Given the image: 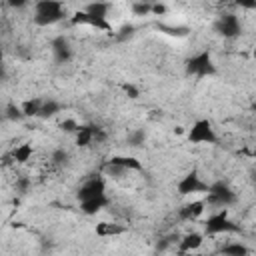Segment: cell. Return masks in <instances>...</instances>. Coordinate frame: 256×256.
<instances>
[{
  "label": "cell",
  "instance_id": "cell-16",
  "mask_svg": "<svg viewBox=\"0 0 256 256\" xmlns=\"http://www.w3.org/2000/svg\"><path fill=\"white\" fill-rule=\"evenodd\" d=\"M128 232V226L120 222H98L96 224V236L100 238H112V236H122Z\"/></svg>",
  "mask_w": 256,
  "mask_h": 256
},
{
  "label": "cell",
  "instance_id": "cell-13",
  "mask_svg": "<svg viewBox=\"0 0 256 256\" xmlns=\"http://www.w3.org/2000/svg\"><path fill=\"white\" fill-rule=\"evenodd\" d=\"M108 204H110L108 194H100V196L82 200V202H80V212H84L86 216H94V214H98L100 210H104Z\"/></svg>",
  "mask_w": 256,
  "mask_h": 256
},
{
  "label": "cell",
  "instance_id": "cell-17",
  "mask_svg": "<svg viewBox=\"0 0 256 256\" xmlns=\"http://www.w3.org/2000/svg\"><path fill=\"white\" fill-rule=\"evenodd\" d=\"M32 154H34V148H32L30 142H22V144H18L10 150V158H12L14 164H26L32 158Z\"/></svg>",
  "mask_w": 256,
  "mask_h": 256
},
{
  "label": "cell",
  "instance_id": "cell-6",
  "mask_svg": "<svg viewBox=\"0 0 256 256\" xmlns=\"http://www.w3.org/2000/svg\"><path fill=\"white\" fill-rule=\"evenodd\" d=\"M210 188V184L200 176V172L196 168H192L190 172H186L178 182H176V192L180 196H192V194H206Z\"/></svg>",
  "mask_w": 256,
  "mask_h": 256
},
{
  "label": "cell",
  "instance_id": "cell-9",
  "mask_svg": "<svg viewBox=\"0 0 256 256\" xmlns=\"http://www.w3.org/2000/svg\"><path fill=\"white\" fill-rule=\"evenodd\" d=\"M70 24L72 26H90V28H96V30H104V32H114L112 24L108 18H98L90 12H86L84 8L82 10H76L72 16H70Z\"/></svg>",
  "mask_w": 256,
  "mask_h": 256
},
{
  "label": "cell",
  "instance_id": "cell-1",
  "mask_svg": "<svg viewBox=\"0 0 256 256\" xmlns=\"http://www.w3.org/2000/svg\"><path fill=\"white\" fill-rule=\"evenodd\" d=\"M68 18L66 4L62 0H36L34 2V12H32V22L40 28L54 26Z\"/></svg>",
  "mask_w": 256,
  "mask_h": 256
},
{
  "label": "cell",
  "instance_id": "cell-39",
  "mask_svg": "<svg viewBox=\"0 0 256 256\" xmlns=\"http://www.w3.org/2000/svg\"><path fill=\"white\" fill-rule=\"evenodd\" d=\"M214 2H232V0H214Z\"/></svg>",
  "mask_w": 256,
  "mask_h": 256
},
{
  "label": "cell",
  "instance_id": "cell-5",
  "mask_svg": "<svg viewBox=\"0 0 256 256\" xmlns=\"http://www.w3.org/2000/svg\"><path fill=\"white\" fill-rule=\"evenodd\" d=\"M186 138H188L190 144H208V146L218 144L216 128L208 118H198L196 122H192V126L188 128Z\"/></svg>",
  "mask_w": 256,
  "mask_h": 256
},
{
  "label": "cell",
  "instance_id": "cell-4",
  "mask_svg": "<svg viewBox=\"0 0 256 256\" xmlns=\"http://www.w3.org/2000/svg\"><path fill=\"white\" fill-rule=\"evenodd\" d=\"M184 72H186V76H192V78H210V76H216L218 68L212 60L210 50H200V52L192 54L190 58H186Z\"/></svg>",
  "mask_w": 256,
  "mask_h": 256
},
{
  "label": "cell",
  "instance_id": "cell-10",
  "mask_svg": "<svg viewBox=\"0 0 256 256\" xmlns=\"http://www.w3.org/2000/svg\"><path fill=\"white\" fill-rule=\"evenodd\" d=\"M100 194H106V180H104L102 176H98V174L86 178V180L78 186V190H76L78 202L88 200V198H94V196H100Z\"/></svg>",
  "mask_w": 256,
  "mask_h": 256
},
{
  "label": "cell",
  "instance_id": "cell-34",
  "mask_svg": "<svg viewBox=\"0 0 256 256\" xmlns=\"http://www.w3.org/2000/svg\"><path fill=\"white\" fill-rule=\"evenodd\" d=\"M152 14H154V16H162V14H166V6H164L162 2H154V6H152Z\"/></svg>",
  "mask_w": 256,
  "mask_h": 256
},
{
  "label": "cell",
  "instance_id": "cell-7",
  "mask_svg": "<svg viewBox=\"0 0 256 256\" xmlns=\"http://www.w3.org/2000/svg\"><path fill=\"white\" fill-rule=\"evenodd\" d=\"M214 32L226 40H234L242 34V22L236 14L232 12H226V14H220L214 22Z\"/></svg>",
  "mask_w": 256,
  "mask_h": 256
},
{
  "label": "cell",
  "instance_id": "cell-32",
  "mask_svg": "<svg viewBox=\"0 0 256 256\" xmlns=\"http://www.w3.org/2000/svg\"><path fill=\"white\" fill-rule=\"evenodd\" d=\"M238 8H242V10H250V12H254L256 10V0H232Z\"/></svg>",
  "mask_w": 256,
  "mask_h": 256
},
{
  "label": "cell",
  "instance_id": "cell-18",
  "mask_svg": "<svg viewBox=\"0 0 256 256\" xmlns=\"http://www.w3.org/2000/svg\"><path fill=\"white\" fill-rule=\"evenodd\" d=\"M58 112H62V102H58L56 98H44V100H42V106H40L38 118L48 120V118L56 116Z\"/></svg>",
  "mask_w": 256,
  "mask_h": 256
},
{
  "label": "cell",
  "instance_id": "cell-15",
  "mask_svg": "<svg viewBox=\"0 0 256 256\" xmlns=\"http://www.w3.org/2000/svg\"><path fill=\"white\" fill-rule=\"evenodd\" d=\"M106 162L116 164V166H120V168H124V170H128V172H142V170H144L142 160H138L136 156H124V154H116V156H110Z\"/></svg>",
  "mask_w": 256,
  "mask_h": 256
},
{
  "label": "cell",
  "instance_id": "cell-11",
  "mask_svg": "<svg viewBox=\"0 0 256 256\" xmlns=\"http://www.w3.org/2000/svg\"><path fill=\"white\" fill-rule=\"evenodd\" d=\"M206 210V200H192V202H186L182 204V208H178V220L182 222H194L198 220Z\"/></svg>",
  "mask_w": 256,
  "mask_h": 256
},
{
  "label": "cell",
  "instance_id": "cell-26",
  "mask_svg": "<svg viewBox=\"0 0 256 256\" xmlns=\"http://www.w3.org/2000/svg\"><path fill=\"white\" fill-rule=\"evenodd\" d=\"M30 186H32V180L28 176H16V180H14V192L16 194H20V196L28 194Z\"/></svg>",
  "mask_w": 256,
  "mask_h": 256
},
{
  "label": "cell",
  "instance_id": "cell-2",
  "mask_svg": "<svg viewBox=\"0 0 256 256\" xmlns=\"http://www.w3.org/2000/svg\"><path fill=\"white\" fill-rule=\"evenodd\" d=\"M242 232V226L236 224L230 214L228 208H218L216 212H212L206 220H204V234L206 236H218V234H238Z\"/></svg>",
  "mask_w": 256,
  "mask_h": 256
},
{
  "label": "cell",
  "instance_id": "cell-19",
  "mask_svg": "<svg viewBox=\"0 0 256 256\" xmlns=\"http://www.w3.org/2000/svg\"><path fill=\"white\" fill-rule=\"evenodd\" d=\"M110 8H112V4H110V2H106V0H92V2H88V4L84 6V10H86V12H90V14L98 16V18H108Z\"/></svg>",
  "mask_w": 256,
  "mask_h": 256
},
{
  "label": "cell",
  "instance_id": "cell-12",
  "mask_svg": "<svg viewBox=\"0 0 256 256\" xmlns=\"http://www.w3.org/2000/svg\"><path fill=\"white\" fill-rule=\"evenodd\" d=\"M204 236H206L204 232H196V230L180 236V240H178V252L180 254H188V252L198 250L204 244Z\"/></svg>",
  "mask_w": 256,
  "mask_h": 256
},
{
  "label": "cell",
  "instance_id": "cell-22",
  "mask_svg": "<svg viewBox=\"0 0 256 256\" xmlns=\"http://www.w3.org/2000/svg\"><path fill=\"white\" fill-rule=\"evenodd\" d=\"M146 138H148L146 130L136 128V130L128 132V136H126V144H128L130 148H142V146L146 144Z\"/></svg>",
  "mask_w": 256,
  "mask_h": 256
},
{
  "label": "cell",
  "instance_id": "cell-20",
  "mask_svg": "<svg viewBox=\"0 0 256 256\" xmlns=\"http://www.w3.org/2000/svg\"><path fill=\"white\" fill-rule=\"evenodd\" d=\"M4 118L8 120V122H22L24 118H26V114H24V110H22V104L18 106V104H14V102H8L6 106H4Z\"/></svg>",
  "mask_w": 256,
  "mask_h": 256
},
{
  "label": "cell",
  "instance_id": "cell-25",
  "mask_svg": "<svg viewBox=\"0 0 256 256\" xmlns=\"http://www.w3.org/2000/svg\"><path fill=\"white\" fill-rule=\"evenodd\" d=\"M68 160H70V154H68V150H64V148H56V150H52V154H50V162H52L54 166H64V164H68Z\"/></svg>",
  "mask_w": 256,
  "mask_h": 256
},
{
  "label": "cell",
  "instance_id": "cell-31",
  "mask_svg": "<svg viewBox=\"0 0 256 256\" xmlns=\"http://www.w3.org/2000/svg\"><path fill=\"white\" fill-rule=\"evenodd\" d=\"M4 2H6V6L12 8V10H24V8L30 4V0H4Z\"/></svg>",
  "mask_w": 256,
  "mask_h": 256
},
{
  "label": "cell",
  "instance_id": "cell-36",
  "mask_svg": "<svg viewBox=\"0 0 256 256\" xmlns=\"http://www.w3.org/2000/svg\"><path fill=\"white\" fill-rule=\"evenodd\" d=\"M250 110H252V112H254V114H256V100H254V102H252V104H250Z\"/></svg>",
  "mask_w": 256,
  "mask_h": 256
},
{
  "label": "cell",
  "instance_id": "cell-38",
  "mask_svg": "<svg viewBox=\"0 0 256 256\" xmlns=\"http://www.w3.org/2000/svg\"><path fill=\"white\" fill-rule=\"evenodd\" d=\"M252 58H254V60H256V48H254V50H252Z\"/></svg>",
  "mask_w": 256,
  "mask_h": 256
},
{
  "label": "cell",
  "instance_id": "cell-8",
  "mask_svg": "<svg viewBox=\"0 0 256 256\" xmlns=\"http://www.w3.org/2000/svg\"><path fill=\"white\" fill-rule=\"evenodd\" d=\"M50 52H52V58L56 64H68L74 58V46H72L70 38L64 34H58L50 40Z\"/></svg>",
  "mask_w": 256,
  "mask_h": 256
},
{
  "label": "cell",
  "instance_id": "cell-37",
  "mask_svg": "<svg viewBox=\"0 0 256 256\" xmlns=\"http://www.w3.org/2000/svg\"><path fill=\"white\" fill-rule=\"evenodd\" d=\"M252 158H254V164H256V150L252 152Z\"/></svg>",
  "mask_w": 256,
  "mask_h": 256
},
{
  "label": "cell",
  "instance_id": "cell-24",
  "mask_svg": "<svg viewBox=\"0 0 256 256\" xmlns=\"http://www.w3.org/2000/svg\"><path fill=\"white\" fill-rule=\"evenodd\" d=\"M40 106H42V98H30V100L22 102V110H24L26 118H38Z\"/></svg>",
  "mask_w": 256,
  "mask_h": 256
},
{
  "label": "cell",
  "instance_id": "cell-21",
  "mask_svg": "<svg viewBox=\"0 0 256 256\" xmlns=\"http://www.w3.org/2000/svg\"><path fill=\"white\" fill-rule=\"evenodd\" d=\"M248 252H250V248L242 242H226L220 248V254H224V256H246Z\"/></svg>",
  "mask_w": 256,
  "mask_h": 256
},
{
  "label": "cell",
  "instance_id": "cell-23",
  "mask_svg": "<svg viewBox=\"0 0 256 256\" xmlns=\"http://www.w3.org/2000/svg\"><path fill=\"white\" fill-rule=\"evenodd\" d=\"M152 6H154L152 0H134L130 10L134 16H148V14H152Z\"/></svg>",
  "mask_w": 256,
  "mask_h": 256
},
{
  "label": "cell",
  "instance_id": "cell-30",
  "mask_svg": "<svg viewBox=\"0 0 256 256\" xmlns=\"http://www.w3.org/2000/svg\"><path fill=\"white\" fill-rule=\"evenodd\" d=\"M134 30H136V28H134L132 24H124V26L118 30V34H116V40H120V42H122V40L130 38V36L134 34Z\"/></svg>",
  "mask_w": 256,
  "mask_h": 256
},
{
  "label": "cell",
  "instance_id": "cell-29",
  "mask_svg": "<svg viewBox=\"0 0 256 256\" xmlns=\"http://www.w3.org/2000/svg\"><path fill=\"white\" fill-rule=\"evenodd\" d=\"M122 90H124V94H126L130 100H136V98L140 96V88H138L136 84H132V82H124V84H122Z\"/></svg>",
  "mask_w": 256,
  "mask_h": 256
},
{
  "label": "cell",
  "instance_id": "cell-3",
  "mask_svg": "<svg viewBox=\"0 0 256 256\" xmlns=\"http://www.w3.org/2000/svg\"><path fill=\"white\" fill-rule=\"evenodd\" d=\"M204 200H206V206H212V208H230L238 202V194L234 192V188L224 182V180H216V182H210V188L208 192L204 194Z\"/></svg>",
  "mask_w": 256,
  "mask_h": 256
},
{
  "label": "cell",
  "instance_id": "cell-35",
  "mask_svg": "<svg viewBox=\"0 0 256 256\" xmlns=\"http://www.w3.org/2000/svg\"><path fill=\"white\" fill-rule=\"evenodd\" d=\"M172 238H174V236H172ZM172 238H162V242H158V244H156V250H166V248L170 246Z\"/></svg>",
  "mask_w": 256,
  "mask_h": 256
},
{
  "label": "cell",
  "instance_id": "cell-33",
  "mask_svg": "<svg viewBox=\"0 0 256 256\" xmlns=\"http://www.w3.org/2000/svg\"><path fill=\"white\" fill-rule=\"evenodd\" d=\"M108 140V132L102 126H96V134H94V142L96 144H104Z\"/></svg>",
  "mask_w": 256,
  "mask_h": 256
},
{
  "label": "cell",
  "instance_id": "cell-27",
  "mask_svg": "<svg viewBox=\"0 0 256 256\" xmlns=\"http://www.w3.org/2000/svg\"><path fill=\"white\" fill-rule=\"evenodd\" d=\"M158 30H162L164 34H168V36H178V38H182V36H188V28H184V26H164V24H160L158 26Z\"/></svg>",
  "mask_w": 256,
  "mask_h": 256
},
{
  "label": "cell",
  "instance_id": "cell-28",
  "mask_svg": "<svg viewBox=\"0 0 256 256\" xmlns=\"http://www.w3.org/2000/svg\"><path fill=\"white\" fill-rule=\"evenodd\" d=\"M58 128H60L62 132H68V134H76V130L80 128V124H78L74 118H64V120L58 124Z\"/></svg>",
  "mask_w": 256,
  "mask_h": 256
},
{
  "label": "cell",
  "instance_id": "cell-14",
  "mask_svg": "<svg viewBox=\"0 0 256 256\" xmlns=\"http://www.w3.org/2000/svg\"><path fill=\"white\" fill-rule=\"evenodd\" d=\"M96 126L98 124H80V128L74 134V144L78 148H88L94 144V134H96Z\"/></svg>",
  "mask_w": 256,
  "mask_h": 256
}]
</instances>
